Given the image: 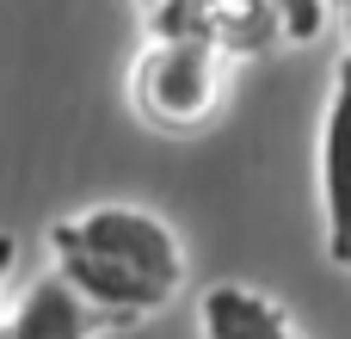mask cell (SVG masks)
<instances>
[{"mask_svg":"<svg viewBox=\"0 0 351 339\" xmlns=\"http://www.w3.org/2000/svg\"><path fill=\"white\" fill-rule=\"evenodd\" d=\"M148 31L210 43V49H222V56H234V62L265 56V49L284 43L265 0H160V6L148 12Z\"/></svg>","mask_w":351,"mask_h":339,"instance_id":"3","label":"cell"},{"mask_svg":"<svg viewBox=\"0 0 351 339\" xmlns=\"http://www.w3.org/2000/svg\"><path fill=\"white\" fill-rule=\"evenodd\" d=\"M49 253H93V259H111V266L160 284L167 296L185 290V241L167 216H154L142 204H93L80 216H62L49 229Z\"/></svg>","mask_w":351,"mask_h":339,"instance_id":"2","label":"cell"},{"mask_svg":"<svg viewBox=\"0 0 351 339\" xmlns=\"http://www.w3.org/2000/svg\"><path fill=\"white\" fill-rule=\"evenodd\" d=\"M265 6L278 19V37L284 43H315L333 25V0H265Z\"/></svg>","mask_w":351,"mask_h":339,"instance_id":"7","label":"cell"},{"mask_svg":"<svg viewBox=\"0 0 351 339\" xmlns=\"http://www.w3.org/2000/svg\"><path fill=\"white\" fill-rule=\"evenodd\" d=\"M333 19H339V31H346V56H339V62L351 68V0H333Z\"/></svg>","mask_w":351,"mask_h":339,"instance_id":"8","label":"cell"},{"mask_svg":"<svg viewBox=\"0 0 351 339\" xmlns=\"http://www.w3.org/2000/svg\"><path fill=\"white\" fill-rule=\"evenodd\" d=\"M136 6H142V12H154V6H160V0H136Z\"/></svg>","mask_w":351,"mask_h":339,"instance_id":"10","label":"cell"},{"mask_svg":"<svg viewBox=\"0 0 351 339\" xmlns=\"http://www.w3.org/2000/svg\"><path fill=\"white\" fill-rule=\"evenodd\" d=\"M12 259H19V247H12V235H0V284L12 278Z\"/></svg>","mask_w":351,"mask_h":339,"instance_id":"9","label":"cell"},{"mask_svg":"<svg viewBox=\"0 0 351 339\" xmlns=\"http://www.w3.org/2000/svg\"><path fill=\"white\" fill-rule=\"evenodd\" d=\"M197 339H302V334L271 290L222 278L197 296Z\"/></svg>","mask_w":351,"mask_h":339,"instance_id":"6","label":"cell"},{"mask_svg":"<svg viewBox=\"0 0 351 339\" xmlns=\"http://www.w3.org/2000/svg\"><path fill=\"white\" fill-rule=\"evenodd\" d=\"M234 56L191 43V37H160L148 31V43L130 62V111L142 130L154 136H204L210 124H222L228 99H234Z\"/></svg>","mask_w":351,"mask_h":339,"instance_id":"1","label":"cell"},{"mask_svg":"<svg viewBox=\"0 0 351 339\" xmlns=\"http://www.w3.org/2000/svg\"><path fill=\"white\" fill-rule=\"evenodd\" d=\"M321 247L333 266H351V68H333L321 111Z\"/></svg>","mask_w":351,"mask_h":339,"instance_id":"4","label":"cell"},{"mask_svg":"<svg viewBox=\"0 0 351 339\" xmlns=\"http://www.w3.org/2000/svg\"><path fill=\"white\" fill-rule=\"evenodd\" d=\"M117 327H123L117 315L93 309L86 296H74V290L49 272V278H37V284L19 296V309L0 321V339H105V334H117Z\"/></svg>","mask_w":351,"mask_h":339,"instance_id":"5","label":"cell"}]
</instances>
